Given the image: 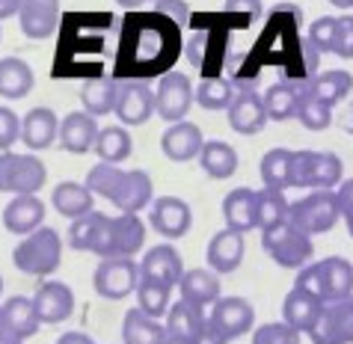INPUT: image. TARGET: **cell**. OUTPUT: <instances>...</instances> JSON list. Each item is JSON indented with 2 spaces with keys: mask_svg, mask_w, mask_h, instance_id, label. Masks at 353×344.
I'll list each match as a JSON object with an SVG mask.
<instances>
[{
  "mask_svg": "<svg viewBox=\"0 0 353 344\" xmlns=\"http://www.w3.org/2000/svg\"><path fill=\"white\" fill-rule=\"evenodd\" d=\"M297 288H303L321 303H339L353 294V264L341 255H327L315 264L297 270Z\"/></svg>",
  "mask_w": 353,
  "mask_h": 344,
  "instance_id": "1",
  "label": "cell"
},
{
  "mask_svg": "<svg viewBox=\"0 0 353 344\" xmlns=\"http://www.w3.org/2000/svg\"><path fill=\"white\" fill-rule=\"evenodd\" d=\"M143 243L145 223L140 214H116V217H101L90 252H95L98 259H134Z\"/></svg>",
  "mask_w": 353,
  "mask_h": 344,
  "instance_id": "2",
  "label": "cell"
},
{
  "mask_svg": "<svg viewBox=\"0 0 353 344\" xmlns=\"http://www.w3.org/2000/svg\"><path fill=\"white\" fill-rule=\"evenodd\" d=\"M261 250L268 252V259H273L279 267L288 270H300L312 261L315 243L306 232H300L291 220L276 223L270 229H261Z\"/></svg>",
  "mask_w": 353,
  "mask_h": 344,
  "instance_id": "3",
  "label": "cell"
},
{
  "mask_svg": "<svg viewBox=\"0 0 353 344\" xmlns=\"http://www.w3.org/2000/svg\"><path fill=\"white\" fill-rule=\"evenodd\" d=\"M48 181V166L36 152H0V193L39 196Z\"/></svg>",
  "mask_w": 353,
  "mask_h": 344,
  "instance_id": "4",
  "label": "cell"
},
{
  "mask_svg": "<svg viewBox=\"0 0 353 344\" xmlns=\"http://www.w3.org/2000/svg\"><path fill=\"white\" fill-rule=\"evenodd\" d=\"M15 267L27 273V276H51V273L63 264V241L54 229H36L33 234L18 243L12 252Z\"/></svg>",
  "mask_w": 353,
  "mask_h": 344,
  "instance_id": "5",
  "label": "cell"
},
{
  "mask_svg": "<svg viewBox=\"0 0 353 344\" xmlns=\"http://www.w3.org/2000/svg\"><path fill=\"white\" fill-rule=\"evenodd\" d=\"M345 181V166L332 152H294V188L300 190H336Z\"/></svg>",
  "mask_w": 353,
  "mask_h": 344,
  "instance_id": "6",
  "label": "cell"
},
{
  "mask_svg": "<svg viewBox=\"0 0 353 344\" xmlns=\"http://www.w3.org/2000/svg\"><path fill=\"white\" fill-rule=\"evenodd\" d=\"M288 220L297 225L300 232H306L309 238L327 234L332 225L341 220L336 190H309L303 199L288 205Z\"/></svg>",
  "mask_w": 353,
  "mask_h": 344,
  "instance_id": "7",
  "label": "cell"
},
{
  "mask_svg": "<svg viewBox=\"0 0 353 344\" xmlns=\"http://www.w3.org/2000/svg\"><path fill=\"white\" fill-rule=\"evenodd\" d=\"M92 285L98 297L104 300H125L140 285V264L134 259H101L95 267Z\"/></svg>",
  "mask_w": 353,
  "mask_h": 344,
  "instance_id": "8",
  "label": "cell"
},
{
  "mask_svg": "<svg viewBox=\"0 0 353 344\" xmlns=\"http://www.w3.org/2000/svg\"><path fill=\"white\" fill-rule=\"evenodd\" d=\"M193 83L188 74L181 72H166L158 81V90H154V113L161 116L163 122H181L188 119L190 107H193Z\"/></svg>",
  "mask_w": 353,
  "mask_h": 344,
  "instance_id": "9",
  "label": "cell"
},
{
  "mask_svg": "<svg viewBox=\"0 0 353 344\" xmlns=\"http://www.w3.org/2000/svg\"><path fill=\"white\" fill-rule=\"evenodd\" d=\"M306 336L312 344H353V294L339 303H327Z\"/></svg>",
  "mask_w": 353,
  "mask_h": 344,
  "instance_id": "10",
  "label": "cell"
},
{
  "mask_svg": "<svg viewBox=\"0 0 353 344\" xmlns=\"http://www.w3.org/2000/svg\"><path fill=\"white\" fill-rule=\"evenodd\" d=\"M149 225L166 241H179L190 232L193 225V211L190 205L179 199V196H158L149 205Z\"/></svg>",
  "mask_w": 353,
  "mask_h": 344,
  "instance_id": "11",
  "label": "cell"
},
{
  "mask_svg": "<svg viewBox=\"0 0 353 344\" xmlns=\"http://www.w3.org/2000/svg\"><path fill=\"white\" fill-rule=\"evenodd\" d=\"M208 321L232 341L238 336H247L252 330V323H256V309H252V303L243 300V297H220L208 309Z\"/></svg>",
  "mask_w": 353,
  "mask_h": 344,
  "instance_id": "12",
  "label": "cell"
},
{
  "mask_svg": "<svg viewBox=\"0 0 353 344\" xmlns=\"http://www.w3.org/2000/svg\"><path fill=\"white\" fill-rule=\"evenodd\" d=\"M116 119L122 125H145L154 116V92L149 83L143 81H125L119 83V95H116Z\"/></svg>",
  "mask_w": 353,
  "mask_h": 344,
  "instance_id": "13",
  "label": "cell"
},
{
  "mask_svg": "<svg viewBox=\"0 0 353 344\" xmlns=\"http://www.w3.org/2000/svg\"><path fill=\"white\" fill-rule=\"evenodd\" d=\"M229 128L241 136H256L264 131L268 125V110H264V101L259 92L252 90H238L229 104Z\"/></svg>",
  "mask_w": 353,
  "mask_h": 344,
  "instance_id": "14",
  "label": "cell"
},
{
  "mask_svg": "<svg viewBox=\"0 0 353 344\" xmlns=\"http://www.w3.org/2000/svg\"><path fill=\"white\" fill-rule=\"evenodd\" d=\"M21 33L33 42H45L60 27V0H24L18 12Z\"/></svg>",
  "mask_w": 353,
  "mask_h": 344,
  "instance_id": "15",
  "label": "cell"
},
{
  "mask_svg": "<svg viewBox=\"0 0 353 344\" xmlns=\"http://www.w3.org/2000/svg\"><path fill=\"white\" fill-rule=\"evenodd\" d=\"M181 276H184V261L172 243H158V247L145 250L140 261V279L163 282L170 288H175L181 282Z\"/></svg>",
  "mask_w": 353,
  "mask_h": 344,
  "instance_id": "16",
  "label": "cell"
},
{
  "mask_svg": "<svg viewBox=\"0 0 353 344\" xmlns=\"http://www.w3.org/2000/svg\"><path fill=\"white\" fill-rule=\"evenodd\" d=\"M33 306H36V314L42 323H63L72 318V312H74V294L65 282L45 279L42 288H39L33 297Z\"/></svg>",
  "mask_w": 353,
  "mask_h": 344,
  "instance_id": "17",
  "label": "cell"
},
{
  "mask_svg": "<svg viewBox=\"0 0 353 344\" xmlns=\"http://www.w3.org/2000/svg\"><path fill=\"white\" fill-rule=\"evenodd\" d=\"M202 145H205L202 128L193 125V122H188V119L172 122V125L163 131V136H161L163 154L170 157V161H175V163H188V161H193V157H199Z\"/></svg>",
  "mask_w": 353,
  "mask_h": 344,
  "instance_id": "18",
  "label": "cell"
},
{
  "mask_svg": "<svg viewBox=\"0 0 353 344\" xmlns=\"http://www.w3.org/2000/svg\"><path fill=\"white\" fill-rule=\"evenodd\" d=\"M110 202L119 208V214H140L143 208H149L154 202V188H152L149 172L145 170H125Z\"/></svg>",
  "mask_w": 353,
  "mask_h": 344,
  "instance_id": "19",
  "label": "cell"
},
{
  "mask_svg": "<svg viewBox=\"0 0 353 344\" xmlns=\"http://www.w3.org/2000/svg\"><path fill=\"white\" fill-rule=\"evenodd\" d=\"M98 131H101V128H98L95 116H90L86 110H74L60 122V136H57V140H60L63 152H68V154H86L95 149Z\"/></svg>",
  "mask_w": 353,
  "mask_h": 344,
  "instance_id": "20",
  "label": "cell"
},
{
  "mask_svg": "<svg viewBox=\"0 0 353 344\" xmlns=\"http://www.w3.org/2000/svg\"><path fill=\"white\" fill-rule=\"evenodd\" d=\"M45 223V202L39 196H12L3 208V229L12 234H33Z\"/></svg>",
  "mask_w": 353,
  "mask_h": 344,
  "instance_id": "21",
  "label": "cell"
},
{
  "mask_svg": "<svg viewBox=\"0 0 353 344\" xmlns=\"http://www.w3.org/2000/svg\"><path fill=\"white\" fill-rule=\"evenodd\" d=\"M179 294L181 300L193 303L199 309H211L214 303L223 297L220 288V276L211 267H196V270H184V276L179 282Z\"/></svg>",
  "mask_w": 353,
  "mask_h": 344,
  "instance_id": "22",
  "label": "cell"
},
{
  "mask_svg": "<svg viewBox=\"0 0 353 344\" xmlns=\"http://www.w3.org/2000/svg\"><path fill=\"white\" fill-rule=\"evenodd\" d=\"M60 136V119L51 107H33L21 119V143L33 152H42Z\"/></svg>",
  "mask_w": 353,
  "mask_h": 344,
  "instance_id": "23",
  "label": "cell"
},
{
  "mask_svg": "<svg viewBox=\"0 0 353 344\" xmlns=\"http://www.w3.org/2000/svg\"><path fill=\"white\" fill-rule=\"evenodd\" d=\"M243 261V234L234 229H220L208 243V267L223 276V273H234Z\"/></svg>",
  "mask_w": 353,
  "mask_h": 344,
  "instance_id": "24",
  "label": "cell"
},
{
  "mask_svg": "<svg viewBox=\"0 0 353 344\" xmlns=\"http://www.w3.org/2000/svg\"><path fill=\"white\" fill-rule=\"evenodd\" d=\"M223 220H225V229H234V232H241V234L259 229L256 190L234 188L232 193H225V199H223Z\"/></svg>",
  "mask_w": 353,
  "mask_h": 344,
  "instance_id": "25",
  "label": "cell"
},
{
  "mask_svg": "<svg viewBox=\"0 0 353 344\" xmlns=\"http://www.w3.org/2000/svg\"><path fill=\"white\" fill-rule=\"evenodd\" d=\"M323 306H327V303H321L318 297H312V294H306L303 288L294 285V288L288 291L285 303H282V321H285L288 327H294L297 332H309L318 323Z\"/></svg>",
  "mask_w": 353,
  "mask_h": 344,
  "instance_id": "26",
  "label": "cell"
},
{
  "mask_svg": "<svg viewBox=\"0 0 353 344\" xmlns=\"http://www.w3.org/2000/svg\"><path fill=\"white\" fill-rule=\"evenodd\" d=\"M33 68L21 57H3L0 60V98L6 101H18L27 98L33 90Z\"/></svg>",
  "mask_w": 353,
  "mask_h": 344,
  "instance_id": "27",
  "label": "cell"
},
{
  "mask_svg": "<svg viewBox=\"0 0 353 344\" xmlns=\"http://www.w3.org/2000/svg\"><path fill=\"white\" fill-rule=\"evenodd\" d=\"M303 83H306V90L327 107H336L339 101H345V98L353 92V74L341 72V68H330V72L312 74L309 81H303Z\"/></svg>",
  "mask_w": 353,
  "mask_h": 344,
  "instance_id": "28",
  "label": "cell"
},
{
  "mask_svg": "<svg viewBox=\"0 0 353 344\" xmlns=\"http://www.w3.org/2000/svg\"><path fill=\"white\" fill-rule=\"evenodd\" d=\"M238 152H234V145L223 143V140H205L202 152H199V166L202 172L208 175V179H232L234 172H238Z\"/></svg>",
  "mask_w": 353,
  "mask_h": 344,
  "instance_id": "29",
  "label": "cell"
},
{
  "mask_svg": "<svg viewBox=\"0 0 353 344\" xmlns=\"http://www.w3.org/2000/svg\"><path fill=\"white\" fill-rule=\"evenodd\" d=\"M92 202H95V193L86 188V184H77V181L57 184L54 193H51V205L65 220H74V217H83V214L95 211Z\"/></svg>",
  "mask_w": 353,
  "mask_h": 344,
  "instance_id": "30",
  "label": "cell"
},
{
  "mask_svg": "<svg viewBox=\"0 0 353 344\" xmlns=\"http://www.w3.org/2000/svg\"><path fill=\"white\" fill-rule=\"evenodd\" d=\"M122 341L125 344H163L166 323L158 318H149L143 309H131L122 318Z\"/></svg>",
  "mask_w": 353,
  "mask_h": 344,
  "instance_id": "31",
  "label": "cell"
},
{
  "mask_svg": "<svg viewBox=\"0 0 353 344\" xmlns=\"http://www.w3.org/2000/svg\"><path fill=\"white\" fill-rule=\"evenodd\" d=\"M261 181L268 190H282L294 188V152L291 149H270L261 157Z\"/></svg>",
  "mask_w": 353,
  "mask_h": 344,
  "instance_id": "32",
  "label": "cell"
},
{
  "mask_svg": "<svg viewBox=\"0 0 353 344\" xmlns=\"http://www.w3.org/2000/svg\"><path fill=\"white\" fill-rule=\"evenodd\" d=\"M116 95H119V81H113V77H92L81 90L83 110L95 116V119L98 116H110L116 110Z\"/></svg>",
  "mask_w": 353,
  "mask_h": 344,
  "instance_id": "33",
  "label": "cell"
},
{
  "mask_svg": "<svg viewBox=\"0 0 353 344\" xmlns=\"http://www.w3.org/2000/svg\"><path fill=\"white\" fill-rule=\"evenodd\" d=\"M208 321V309H199L188 300H179V303H170V312H166V332L170 336H184V338H196L199 330L205 327Z\"/></svg>",
  "mask_w": 353,
  "mask_h": 344,
  "instance_id": "34",
  "label": "cell"
},
{
  "mask_svg": "<svg viewBox=\"0 0 353 344\" xmlns=\"http://www.w3.org/2000/svg\"><path fill=\"white\" fill-rule=\"evenodd\" d=\"M104 163H116L119 166L125 157H131L134 152V140L125 125H107L98 131L95 136V149H92Z\"/></svg>",
  "mask_w": 353,
  "mask_h": 344,
  "instance_id": "35",
  "label": "cell"
},
{
  "mask_svg": "<svg viewBox=\"0 0 353 344\" xmlns=\"http://www.w3.org/2000/svg\"><path fill=\"white\" fill-rule=\"evenodd\" d=\"M264 110H268V122H288L297 116V104H300V83H273L268 92L261 95Z\"/></svg>",
  "mask_w": 353,
  "mask_h": 344,
  "instance_id": "36",
  "label": "cell"
},
{
  "mask_svg": "<svg viewBox=\"0 0 353 344\" xmlns=\"http://www.w3.org/2000/svg\"><path fill=\"white\" fill-rule=\"evenodd\" d=\"M3 314H6L9 327H12L21 338H33L39 332V327H42V321H39V314H36V306H33V297H21V294L9 297L3 303Z\"/></svg>",
  "mask_w": 353,
  "mask_h": 344,
  "instance_id": "37",
  "label": "cell"
},
{
  "mask_svg": "<svg viewBox=\"0 0 353 344\" xmlns=\"http://www.w3.org/2000/svg\"><path fill=\"white\" fill-rule=\"evenodd\" d=\"M232 98H234L232 83L225 81V77H217V74L202 77L199 86H196V92H193V101L199 107H205V110H229Z\"/></svg>",
  "mask_w": 353,
  "mask_h": 344,
  "instance_id": "38",
  "label": "cell"
},
{
  "mask_svg": "<svg viewBox=\"0 0 353 344\" xmlns=\"http://www.w3.org/2000/svg\"><path fill=\"white\" fill-rule=\"evenodd\" d=\"M137 309H143L149 318H166V312H170V294L172 288L163 282H152V279H140L137 285Z\"/></svg>",
  "mask_w": 353,
  "mask_h": 344,
  "instance_id": "39",
  "label": "cell"
},
{
  "mask_svg": "<svg viewBox=\"0 0 353 344\" xmlns=\"http://www.w3.org/2000/svg\"><path fill=\"white\" fill-rule=\"evenodd\" d=\"M297 119L309 131H327L332 125V107L318 101L315 95L306 90V83H300V104H297Z\"/></svg>",
  "mask_w": 353,
  "mask_h": 344,
  "instance_id": "40",
  "label": "cell"
},
{
  "mask_svg": "<svg viewBox=\"0 0 353 344\" xmlns=\"http://www.w3.org/2000/svg\"><path fill=\"white\" fill-rule=\"evenodd\" d=\"M256 214H259V229H270L276 223L288 220V199L282 190H256Z\"/></svg>",
  "mask_w": 353,
  "mask_h": 344,
  "instance_id": "41",
  "label": "cell"
},
{
  "mask_svg": "<svg viewBox=\"0 0 353 344\" xmlns=\"http://www.w3.org/2000/svg\"><path fill=\"white\" fill-rule=\"evenodd\" d=\"M122 175H125V170H119L116 163L98 161L92 170L86 172V188H90L95 196H104V199L110 202L113 193H116V188H119V181H122Z\"/></svg>",
  "mask_w": 353,
  "mask_h": 344,
  "instance_id": "42",
  "label": "cell"
},
{
  "mask_svg": "<svg viewBox=\"0 0 353 344\" xmlns=\"http://www.w3.org/2000/svg\"><path fill=\"white\" fill-rule=\"evenodd\" d=\"M101 217H104L101 211H90V214H83V217L72 220V225H68V243H72L77 252H90L95 229H98V223H101Z\"/></svg>",
  "mask_w": 353,
  "mask_h": 344,
  "instance_id": "43",
  "label": "cell"
},
{
  "mask_svg": "<svg viewBox=\"0 0 353 344\" xmlns=\"http://www.w3.org/2000/svg\"><path fill=\"white\" fill-rule=\"evenodd\" d=\"M336 15H321L318 21H312V27L306 30V42L315 48L318 54H332V39H336Z\"/></svg>",
  "mask_w": 353,
  "mask_h": 344,
  "instance_id": "44",
  "label": "cell"
},
{
  "mask_svg": "<svg viewBox=\"0 0 353 344\" xmlns=\"http://www.w3.org/2000/svg\"><path fill=\"white\" fill-rule=\"evenodd\" d=\"M303 332H297L294 327H288L285 321L279 323H261L252 332V344H300Z\"/></svg>",
  "mask_w": 353,
  "mask_h": 344,
  "instance_id": "45",
  "label": "cell"
},
{
  "mask_svg": "<svg viewBox=\"0 0 353 344\" xmlns=\"http://www.w3.org/2000/svg\"><path fill=\"white\" fill-rule=\"evenodd\" d=\"M223 12H225V18H232L234 27H250L261 18L264 6H261V0H225Z\"/></svg>",
  "mask_w": 353,
  "mask_h": 344,
  "instance_id": "46",
  "label": "cell"
},
{
  "mask_svg": "<svg viewBox=\"0 0 353 344\" xmlns=\"http://www.w3.org/2000/svg\"><path fill=\"white\" fill-rule=\"evenodd\" d=\"M18 140H21V116L12 107L0 104V152H12Z\"/></svg>",
  "mask_w": 353,
  "mask_h": 344,
  "instance_id": "47",
  "label": "cell"
},
{
  "mask_svg": "<svg viewBox=\"0 0 353 344\" xmlns=\"http://www.w3.org/2000/svg\"><path fill=\"white\" fill-rule=\"evenodd\" d=\"M332 54L341 60H353V15H341L336 24V39H332Z\"/></svg>",
  "mask_w": 353,
  "mask_h": 344,
  "instance_id": "48",
  "label": "cell"
},
{
  "mask_svg": "<svg viewBox=\"0 0 353 344\" xmlns=\"http://www.w3.org/2000/svg\"><path fill=\"white\" fill-rule=\"evenodd\" d=\"M154 12L166 15L172 24H179V27H188L190 24V6H188V0H154Z\"/></svg>",
  "mask_w": 353,
  "mask_h": 344,
  "instance_id": "49",
  "label": "cell"
},
{
  "mask_svg": "<svg viewBox=\"0 0 353 344\" xmlns=\"http://www.w3.org/2000/svg\"><path fill=\"white\" fill-rule=\"evenodd\" d=\"M336 199H339V214L347 223V232L353 238V179H345L336 188Z\"/></svg>",
  "mask_w": 353,
  "mask_h": 344,
  "instance_id": "50",
  "label": "cell"
},
{
  "mask_svg": "<svg viewBox=\"0 0 353 344\" xmlns=\"http://www.w3.org/2000/svg\"><path fill=\"white\" fill-rule=\"evenodd\" d=\"M208 39H211V33L208 30H202V33H196L190 42H188V60H190V65L193 68H202L205 63H208Z\"/></svg>",
  "mask_w": 353,
  "mask_h": 344,
  "instance_id": "51",
  "label": "cell"
},
{
  "mask_svg": "<svg viewBox=\"0 0 353 344\" xmlns=\"http://www.w3.org/2000/svg\"><path fill=\"white\" fill-rule=\"evenodd\" d=\"M193 341H196V344H229V338H225L211 321H205V327L199 330V336H196Z\"/></svg>",
  "mask_w": 353,
  "mask_h": 344,
  "instance_id": "52",
  "label": "cell"
},
{
  "mask_svg": "<svg viewBox=\"0 0 353 344\" xmlns=\"http://www.w3.org/2000/svg\"><path fill=\"white\" fill-rule=\"evenodd\" d=\"M0 344H24V338L18 336L12 327H9V321L3 314V306H0Z\"/></svg>",
  "mask_w": 353,
  "mask_h": 344,
  "instance_id": "53",
  "label": "cell"
},
{
  "mask_svg": "<svg viewBox=\"0 0 353 344\" xmlns=\"http://www.w3.org/2000/svg\"><path fill=\"white\" fill-rule=\"evenodd\" d=\"M57 344H95L86 332H77V330H72V332H63L60 338H57Z\"/></svg>",
  "mask_w": 353,
  "mask_h": 344,
  "instance_id": "54",
  "label": "cell"
},
{
  "mask_svg": "<svg viewBox=\"0 0 353 344\" xmlns=\"http://www.w3.org/2000/svg\"><path fill=\"white\" fill-rule=\"evenodd\" d=\"M21 3L24 0H0V21H6V18L21 12Z\"/></svg>",
  "mask_w": 353,
  "mask_h": 344,
  "instance_id": "55",
  "label": "cell"
},
{
  "mask_svg": "<svg viewBox=\"0 0 353 344\" xmlns=\"http://www.w3.org/2000/svg\"><path fill=\"white\" fill-rule=\"evenodd\" d=\"M163 344H196L193 338H184V336H170V332H166V341Z\"/></svg>",
  "mask_w": 353,
  "mask_h": 344,
  "instance_id": "56",
  "label": "cell"
},
{
  "mask_svg": "<svg viewBox=\"0 0 353 344\" xmlns=\"http://www.w3.org/2000/svg\"><path fill=\"white\" fill-rule=\"evenodd\" d=\"M119 6H125V9H137V6H143V3H149V0H116Z\"/></svg>",
  "mask_w": 353,
  "mask_h": 344,
  "instance_id": "57",
  "label": "cell"
},
{
  "mask_svg": "<svg viewBox=\"0 0 353 344\" xmlns=\"http://www.w3.org/2000/svg\"><path fill=\"white\" fill-rule=\"evenodd\" d=\"M336 9H341V12H347V9H353V0H330Z\"/></svg>",
  "mask_w": 353,
  "mask_h": 344,
  "instance_id": "58",
  "label": "cell"
},
{
  "mask_svg": "<svg viewBox=\"0 0 353 344\" xmlns=\"http://www.w3.org/2000/svg\"><path fill=\"white\" fill-rule=\"evenodd\" d=\"M0 291H3V276H0Z\"/></svg>",
  "mask_w": 353,
  "mask_h": 344,
  "instance_id": "59",
  "label": "cell"
},
{
  "mask_svg": "<svg viewBox=\"0 0 353 344\" xmlns=\"http://www.w3.org/2000/svg\"><path fill=\"white\" fill-rule=\"evenodd\" d=\"M149 3H154V0H149Z\"/></svg>",
  "mask_w": 353,
  "mask_h": 344,
  "instance_id": "60",
  "label": "cell"
}]
</instances>
